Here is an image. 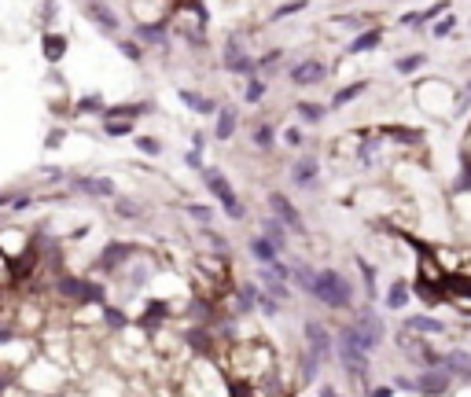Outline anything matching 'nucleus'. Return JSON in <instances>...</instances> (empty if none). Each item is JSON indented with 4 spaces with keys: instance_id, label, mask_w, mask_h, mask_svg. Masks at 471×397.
<instances>
[{
    "instance_id": "5fc2aeb1",
    "label": "nucleus",
    "mask_w": 471,
    "mask_h": 397,
    "mask_svg": "<svg viewBox=\"0 0 471 397\" xmlns=\"http://www.w3.org/2000/svg\"><path fill=\"white\" fill-rule=\"evenodd\" d=\"M317 394H324V397H335V394H339V386H331V383H324V386H317Z\"/></svg>"
},
{
    "instance_id": "37998d69",
    "label": "nucleus",
    "mask_w": 471,
    "mask_h": 397,
    "mask_svg": "<svg viewBox=\"0 0 471 397\" xmlns=\"http://www.w3.org/2000/svg\"><path fill=\"white\" fill-rule=\"evenodd\" d=\"M118 217H144V206L140 202H133V199H118Z\"/></svg>"
},
{
    "instance_id": "f3484780",
    "label": "nucleus",
    "mask_w": 471,
    "mask_h": 397,
    "mask_svg": "<svg viewBox=\"0 0 471 397\" xmlns=\"http://www.w3.org/2000/svg\"><path fill=\"white\" fill-rule=\"evenodd\" d=\"M177 100L185 103L191 114H218V100H210V96H202L196 89H177Z\"/></svg>"
},
{
    "instance_id": "6e6d98bb",
    "label": "nucleus",
    "mask_w": 471,
    "mask_h": 397,
    "mask_svg": "<svg viewBox=\"0 0 471 397\" xmlns=\"http://www.w3.org/2000/svg\"><path fill=\"white\" fill-rule=\"evenodd\" d=\"M12 386H15V379H12V375H0V394H8V390H12Z\"/></svg>"
},
{
    "instance_id": "603ef678",
    "label": "nucleus",
    "mask_w": 471,
    "mask_h": 397,
    "mask_svg": "<svg viewBox=\"0 0 471 397\" xmlns=\"http://www.w3.org/2000/svg\"><path fill=\"white\" fill-rule=\"evenodd\" d=\"M188 217H196V221H210V217H213V210H210V206H188Z\"/></svg>"
},
{
    "instance_id": "39448f33",
    "label": "nucleus",
    "mask_w": 471,
    "mask_h": 397,
    "mask_svg": "<svg viewBox=\"0 0 471 397\" xmlns=\"http://www.w3.org/2000/svg\"><path fill=\"white\" fill-rule=\"evenodd\" d=\"M269 213H276V217L287 224V232H291V235H309L302 213H298V206H295L287 195H280V191H269Z\"/></svg>"
},
{
    "instance_id": "20e7f679",
    "label": "nucleus",
    "mask_w": 471,
    "mask_h": 397,
    "mask_svg": "<svg viewBox=\"0 0 471 397\" xmlns=\"http://www.w3.org/2000/svg\"><path fill=\"white\" fill-rule=\"evenodd\" d=\"M221 67L229 70V74H240V78H251V74H258V59H251V52L243 48V37L232 34L229 41H224Z\"/></svg>"
},
{
    "instance_id": "f257e3e1",
    "label": "nucleus",
    "mask_w": 471,
    "mask_h": 397,
    "mask_svg": "<svg viewBox=\"0 0 471 397\" xmlns=\"http://www.w3.org/2000/svg\"><path fill=\"white\" fill-rule=\"evenodd\" d=\"M291 280L302 287L309 298H317L320 305L353 309V283L339 269H309V265H298V269H291Z\"/></svg>"
},
{
    "instance_id": "9b49d317",
    "label": "nucleus",
    "mask_w": 471,
    "mask_h": 397,
    "mask_svg": "<svg viewBox=\"0 0 471 397\" xmlns=\"http://www.w3.org/2000/svg\"><path fill=\"white\" fill-rule=\"evenodd\" d=\"M353 324H357V331H361V335H365L368 342H372V346H383V339H387V328H383V316L376 313V309H361V313H357V320H353Z\"/></svg>"
},
{
    "instance_id": "a878e982",
    "label": "nucleus",
    "mask_w": 471,
    "mask_h": 397,
    "mask_svg": "<svg viewBox=\"0 0 471 397\" xmlns=\"http://www.w3.org/2000/svg\"><path fill=\"white\" fill-rule=\"evenodd\" d=\"M368 92V81L361 78V81H350V85H342V89H335V96H331V107H346V103H353L357 100V96H365Z\"/></svg>"
},
{
    "instance_id": "13d9d810",
    "label": "nucleus",
    "mask_w": 471,
    "mask_h": 397,
    "mask_svg": "<svg viewBox=\"0 0 471 397\" xmlns=\"http://www.w3.org/2000/svg\"><path fill=\"white\" fill-rule=\"evenodd\" d=\"M0 202H8V199H0Z\"/></svg>"
},
{
    "instance_id": "ea45409f",
    "label": "nucleus",
    "mask_w": 471,
    "mask_h": 397,
    "mask_svg": "<svg viewBox=\"0 0 471 397\" xmlns=\"http://www.w3.org/2000/svg\"><path fill=\"white\" fill-rule=\"evenodd\" d=\"M133 147H136V151H140V155H147V158H158V155H163V144H158L155 140V136H136L133 133Z\"/></svg>"
},
{
    "instance_id": "0eeeda50",
    "label": "nucleus",
    "mask_w": 471,
    "mask_h": 397,
    "mask_svg": "<svg viewBox=\"0 0 471 397\" xmlns=\"http://www.w3.org/2000/svg\"><path fill=\"white\" fill-rule=\"evenodd\" d=\"M133 254H136L133 243L111 239V243L100 250V257H96V272H114V269H122L125 261H133Z\"/></svg>"
},
{
    "instance_id": "c756f323",
    "label": "nucleus",
    "mask_w": 471,
    "mask_h": 397,
    "mask_svg": "<svg viewBox=\"0 0 471 397\" xmlns=\"http://www.w3.org/2000/svg\"><path fill=\"white\" fill-rule=\"evenodd\" d=\"M409 298H412L409 283H405V280H394V283L387 287V298H383V305H387V309H405V305H409Z\"/></svg>"
},
{
    "instance_id": "1a4fd4ad",
    "label": "nucleus",
    "mask_w": 471,
    "mask_h": 397,
    "mask_svg": "<svg viewBox=\"0 0 471 397\" xmlns=\"http://www.w3.org/2000/svg\"><path fill=\"white\" fill-rule=\"evenodd\" d=\"M287 78H291L295 89H309V85H320V81L328 78V67H324L320 59L309 56V59H302V63H295V67L287 70Z\"/></svg>"
},
{
    "instance_id": "864d4df0",
    "label": "nucleus",
    "mask_w": 471,
    "mask_h": 397,
    "mask_svg": "<svg viewBox=\"0 0 471 397\" xmlns=\"http://www.w3.org/2000/svg\"><path fill=\"white\" fill-rule=\"evenodd\" d=\"M4 342H15V328H0V346Z\"/></svg>"
},
{
    "instance_id": "c85d7f7f",
    "label": "nucleus",
    "mask_w": 471,
    "mask_h": 397,
    "mask_svg": "<svg viewBox=\"0 0 471 397\" xmlns=\"http://www.w3.org/2000/svg\"><path fill=\"white\" fill-rule=\"evenodd\" d=\"M353 261H357V269H361V280H365V291H368V302H372V298H376L379 294V272H376V265H372L368 261V257H353Z\"/></svg>"
},
{
    "instance_id": "de8ad7c7",
    "label": "nucleus",
    "mask_w": 471,
    "mask_h": 397,
    "mask_svg": "<svg viewBox=\"0 0 471 397\" xmlns=\"http://www.w3.org/2000/svg\"><path fill=\"white\" fill-rule=\"evenodd\" d=\"M202 235H207V243L213 246V250H221L224 257H229V243H224V235H213V228H202Z\"/></svg>"
},
{
    "instance_id": "7c9ffc66",
    "label": "nucleus",
    "mask_w": 471,
    "mask_h": 397,
    "mask_svg": "<svg viewBox=\"0 0 471 397\" xmlns=\"http://www.w3.org/2000/svg\"><path fill=\"white\" fill-rule=\"evenodd\" d=\"M423 67H427V52H409V56L394 59V70L405 74V78H409V74H420Z\"/></svg>"
},
{
    "instance_id": "5701e85b",
    "label": "nucleus",
    "mask_w": 471,
    "mask_h": 397,
    "mask_svg": "<svg viewBox=\"0 0 471 397\" xmlns=\"http://www.w3.org/2000/svg\"><path fill=\"white\" fill-rule=\"evenodd\" d=\"M247 250H251V257H254V261H262V265H269V261H276V257H280V250H276V246H273L269 239H265L262 232H258V235H251Z\"/></svg>"
},
{
    "instance_id": "72a5a7b5",
    "label": "nucleus",
    "mask_w": 471,
    "mask_h": 397,
    "mask_svg": "<svg viewBox=\"0 0 471 397\" xmlns=\"http://www.w3.org/2000/svg\"><path fill=\"white\" fill-rule=\"evenodd\" d=\"M100 316H103V324L111 328V331H122V328H129V316H125L122 309H114L111 302H103V305H100Z\"/></svg>"
},
{
    "instance_id": "b1692460",
    "label": "nucleus",
    "mask_w": 471,
    "mask_h": 397,
    "mask_svg": "<svg viewBox=\"0 0 471 397\" xmlns=\"http://www.w3.org/2000/svg\"><path fill=\"white\" fill-rule=\"evenodd\" d=\"M295 114H298V122H302V125H320L328 118V107L313 103V100H302V103H295Z\"/></svg>"
},
{
    "instance_id": "4468645a",
    "label": "nucleus",
    "mask_w": 471,
    "mask_h": 397,
    "mask_svg": "<svg viewBox=\"0 0 471 397\" xmlns=\"http://www.w3.org/2000/svg\"><path fill=\"white\" fill-rule=\"evenodd\" d=\"M383 34H387L383 26H365V30H361V34L346 45V56H365V52L379 48V45H383Z\"/></svg>"
},
{
    "instance_id": "49530a36",
    "label": "nucleus",
    "mask_w": 471,
    "mask_h": 397,
    "mask_svg": "<svg viewBox=\"0 0 471 397\" xmlns=\"http://www.w3.org/2000/svg\"><path fill=\"white\" fill-rule=\"evenodd\" d=\"M8 206H12V210H30V206H34V195H26V191L8 195Z\"/></svg>"
},
{
    "instance_id": "f03ea898",
    "label": "nucleus",
    "mask_w": 471,
    "mask_h": 397,
    "mask_svg": "<svg viewBox=\"0 0 471 397\" xmlns=\"http://www.w3.org/2000/svg\"><path fill=\"white\" fill-rule=\"evenodd\" d=\"M199 173H202V184L210 188V195L221 202V210L229 213L232 221H243V217H247V206H243V202H240V195H236V188H232V180L224 177L221 169H213V166H202Z\"/></svg>"
},
{
    "instance_id": "9d476101",
    "label": "nucleus",
    "mask_w": 471,
    "mask_h": 397,
    "mask_svg": "<svg viewBox=\"0 0 471 397\" xmlns=\"http://www.w3.org/2000/svg\"><path fill=\"white\" fill-rule=\"evenodd\" d=\"M85 19L100 30V34H118V15H114V8H107L103 0H85Z\"/></svg>"
},
{
    "instance_id": "ddd939ff",
    "label": "nucleus",
    "mask_w": 471,
    "mask_h": 397,
    "mask_svg": "<svg viewBox=\"0 0 471 397\" xmlns=\"http://www.w3.org/2000/svg\"><path fill=\"white\" fill-rule=\"evenodd\" d=\"M151 111H155L151 100H129V103H111V107H103L100 118H129V122H136V118H144V114H151Z\"/></svg>"
},
{
    "instance_id": "8fccbe9b",
    "label": "nucleus",
    "mask_w": 471,
    "mask_h": 397,
    "mask_svg": "<svg viewBox=\"0 0 471 397\" xmlns=\"http://www.w3.org/2000/svg\"><path fill=\"white\" fill-rule=\"evenodd\" d=\"M394 390H401V394H416V383L412 379H405V375H394Z\"/></svg>"
},
{
    "instance_id": "a211bd4d",
    "label": "nucleus",
    "mask_w": 471,
    "mask_h": 397,
    "mask_svg": "<svg viewBox=\"0 0 471 397\" xmlns=\"http://www.w3.org/2000/svg\"><path fill=\"white\" fill-rule=\"evenodd\" d=\"M236 122H240L236 107H221V111H218V122H213V140H218V144H229L232 136H236Z\"/></svg>"
},
{
    "instance_id": "6ab92c4d",
    "label": "nucleus",
    "mask_w": 471,
    "mask_h": 397,
    "mask_svg": "<svg viewBox=\"0 0 471 397\" xmlns=\"http://www.w3.org/2000/svg\"><path fill=\"white\" fill-rule=\"evenodd\" d=\"M85 287H89V280H81V276H59L56 280V291L74 305H85Z\"/></svg>"
},
{
    "instance_id": "79ce46f5",
    "label": "nucleus",
    "mask_w": 471,
    "mask_h": 397,
    "mask_svg": "<svg viewBox=\"0 0 471 397\" xmlns=\"http://www.w3.org/2000/svg\"><path fill=\"white\" fill-rule=\"evenodd\" d=\"M302 8H309V0H291V4H280L273 12V23H280V19H287V15H298Z\"/></svg>"
},
{
    "instance_id": "f8f14e48",
    "label": "nucleus",
    "mask_w": 471,
    "mask_h": 397,
    "mask_svg": "<svg viewBox=\"0 0 471 397\" xmlns=\"http://www.w3.org/2000/svg\"><path fill=\"white\" fill-rule=\"evenodd\" d=\"M67 48H70V37L67 34H59V30H45L41 34V56H45V63H63V56H67Z\"/></svg>"
},
{
    "instance_id": "4be33fe9",
    "label": "nucleus",
    "mask_w": 471,
    "mask_h": 397,
    "mask_svg": "<svg viewBox=\"0 0 471 397\" xmlns=\"http://www.w3.org/2000/svg\"><path fill=\"white\" fill-rule=\"evenodd\" d=\"M262 235L276 246V250H284V246H287V224L276 217V213H269V217L262 221Z\"/></svg>"
},
{
    "instance_id": "cd10ccee",
    "label": "nucleus",
    "mask_w": 471,
    "mask_h": 397,
    "mask_svg": "<svg viewBox=\"0 0 471 397\" xmlns=\"http://www.w3.org/2000/svg\"><path fill=\"white\" fill-rule=\"evenodd\" d=\"M166 316H169V305L163 302V298H151V302H147V309L140 313V320H136V324H144V328H158Z\"/></svg>"
},
{
    "instance_id": "bb28decb",
    "label": "nucleus",
    "mask_w": 471,
    "mask_h": 397,
    "mask_svg": "<svg viewBox=\"0 0 471 397\" xmlns=\"http://www.w3.org/2000/svg\"><path fill=\"white\" fill-rule=\"evenodd\" d=\"M251 144L258 147V151H273V147H276V125L273 122H258L251 129Z\"/></svg>"
},
{
    "instance_id": "f704fd0d",
    "label": "nucleus",
    "mask_w": 471,
    "mask_h": 397,
    "mask_svg": "<svg viewBox=\"0 0 471 397\" xmlns=\"http://www.w3.org/2000/svg\"><path fill=\"white\" fill-rule=\"evenodd\" d=\"M265 92H269V85H265V78H258V74H251L247 78V89H243V100H247L251 107L265 100Z\"/></svg>"
},
{
    "instance_id": "4c0bfd02",
    "label": "nucleus",
    "mask_w": 471,
    "mask_h": 397,
    "mask_svg": "<svg viewBox=\"0 0 471 397\" xmlns=\"http://www.w3.org/2000/svg\"><path fill=\"white\" fill-rule=\"evenodd\" d=\"M103 107H107L103 96H100V92H89V96H81V100L74 103V114H100Z\"/></svg>"
},
{
    "instance_id": "e433bc0d",
    "label": "nucleus",
    "mask_w": 471,
    "mask_h": 397,
    "mask_svg": "<svg viewBox=\"0 0 471 397\" xmlns=\"http://www.w3.org/2000/svg\"><path fill=\"white\" fill-rule=\"evenodd\" d=\"M280 298H273L269 291H262V287H258V294H254V309H262V313L265 316H280Z\"/></svg>"
},
{
    "instance_id": "a18cd8bd",
    "label": "nucleus",
    "mask_w": 471,
    "mask_h": 397,
    "mask_svg": "<svg viewBox=\"0 0 471 397\" xmlns=\"http://www.w3.org/2000/svg\"><path fill=\"white\" fill-rule=\"evenodd\" d=\"M284 140H287V147H302L306 144V133L298 125H291V129H284Z\"/></svg>"
},
{
    "instance_id": "4d7b16f0",
    "label": "nucleus",
    "mask_w": 471,
    "mask_h": 397,
    "mask_svg": "<svg viewBox=\"0 0 471 397\" xmlns=\"http://www.w3.org/2000/svg\"><path fill=\"white\" fill-rule=\"evenodd\" d=\"M464 100L471 103V81H468V89H464Z\"/></svg>"
},
{
    "instance_id": "09e8293b",
    "label": "nucleus",
    "mask_w": 471,
    "mask_h": 397,
    "mask_svg": "<svg viewBox=\"0 0 471 397\" xmlns=\"http://www.w3.org/2000/svg\"><path fill=\"white\" fill-rule=\"evenodd\" d=\"M63 140H67V129L56 125V129H52V133L45 136V147H63Z\"/></svg>"
},
{
    "instance_id": "423d86ee",
    "label": "nucleus",
    "mask_w": 471,
    "mask_h": 397,
    "mask_svg": "<svg viewBox=\"0 0 471 397\" xmlns=\"http://www.w3.org/2000/svg\"><path fill=\"white\" fill-rule=\"evenodd\" d=\"M416 394H431V397H438V394H449L453 390V375H449V368L446 364H435V368H423L420 375H416Z\"/></svg>"
},
{
    "instance_id": "a19ab883",
    "label": "nucleus",
    "mask_w": 471,
    "mask_h": 397,
    "mask_svg": "<svg viewBox=\"0 0 471 397\" xmlns=\"http://www.w3.org/2000/svg\"><path fill=\"white\" fill-rule=\"evenodd\" d=\"M118 52H122L129 63H136V67L144 63V45H140V41H118Z\"/></svg>"
},
{
    "instance_id": "aec40b11",
    "label": "nucleus",
    "mask_w": 471,
    "mask_h": 397,
    "mask_svg": "<svg viewBox=\"0 0 471 397\" xmlns=\"http://www.w3.org/2000/svg\"><path fill=\"white\" fill-rule=\"evenodd\" d=\"M405 328H412L416 335H446V320H438V316H427V313L405 316Z\"/></svg>"
},
{
    "instance_id": "c9c22d12",
    "label": "nucleus",
    "mask_w": 471,
    "mask_h": 397,
    "mask_svg": "<svg viewBox=\"0 0 471 397\" xmlns=\"http://www.w3.org/2000/svg\"><path fill=\"white\" fill-rule=\"evenodd\" d=\"M320 368H324V364H320L317 357H313V353H302V368H298V379H302L306 386H313L317 383V375H320Z\"/></svg>"
},
{
    "instance_id": "3c124183",
    "label": "nucleus",
    "mask_w": 471,
    "mask_h": 397,
    "mask_svg": "<svg viewBox=\"0 0 471 397\" xmlns=\"http://www.w3.org/2000/svg\"><path fill=\"white\" fill-rule=\"evenodd\" d=\"M185 162H188L191 169H202V166H207V162H202V151H199V147H191V151L185 155Z\"/></svg>"
},
{
    "instance_id": "393cba45",
    "label": "nucleus",
    "mask_w": 471,
    "mask_h": 397,
    "mask_svg": "<svg viewBox=\"0 0 471 397\" xmlns=\"http://www.w3.org/2000/svg\"><path fill=\"white\" fill-rule=\"evenodd\" d=\"M258 280H262V287H265V291H269L273 298H280V302H287V298H291V287H287V280H284V276H276V272L269 269V265H265V269H262V276H258Z\"/></svg>"
},
{
    "instance_id": "7ed1b4c3",
    "label": "nucleus",
    "mask_w": 471,
    "mask_h": 397,
    "mask_svg": "<svg viewBox=\"0 0 471 397\" xmlns=\"http://www.w3.org/2000/svg\"><path fill=\"white\" fill-rule=\"evenodd\" d=\"M302 339H306V350L313 353L320 364H328L331 357H335V331L324 328L320 320H306V324H302Z\"/></svg>"
},
{
    "instance_id": "c03bdc74",
    "label": "nucleus",
    "mask_w": 471,
    "mask_h": 397,
    "mask_svg": "<svg viewBox=\"0 0 471 397\" xmlns=\"http://www.w3.org/2000/svg\"><path fill=\"white\" fill-rule=\"evenodd\" d=\"M280 59H284V52H280V48L265 52V56L258 59V70H276V67H280Z\"/></svg>"
},
{
    "instance_id": "6e6552de",
    "label": "nucleus",
    "mask_w": 471,
    "mask_h": 397,
    "mask_svg": "<svg viewBox=\"0 0 471 397\" xmlns=\"http://www.w3.org/2000/svg\"><path fill=\"white\" fill-rule=\"evenodd\" d=\"M67 188L78 195H92V199H111L114 195V180L111 177H85V173H70Z\"/></svg>"
},
{
    "instance_id": "473e14b6",
    "label": "nucleus",
    "mask_w": 471,
    "mask_h": 397,
    "mask_svg": "<svg viewBox=\"0 0 471 397\" xmlns=\"http://www.w3.org/2000/svg\"><path fill=\"white\" fill-rule=\"evenodd\" d=\"M100 122H103L107 136H133L136 133V122H129V118H100Z\"/></svg>"
},
{
    "instance_id": "2f4dec72",
    "label": "nucleus",
    "mask_w": 471,
    "mask_h": 397,
    "mask_svg": "<svg viewBox=\"0 0 471 397\" xmlns=\"http://www.w3.org/2000/svg\"><path fill=\"white\" fill-rule=\"evenodd\" d=\"M379 133L390 136V140H401V144H420L423 140V129H405V125H383Z\"/></svg>"
},
{
    "instance_id": "2eb2a0df",
    "label": "nucleus",
    "mask_w": 471,
    "mask_h": 397,
    "mask_svg": "<svg viewBox=\"0 0 471 397\" xmlns=\"http://www.w3.org/2000/svg\"><path fill=\"white\" fill-rule=\"evenodd\" d=\"M317 177H320V158H317V155H302V158L291 166V180H295L298 188L317 184Z\"/></svg>"
},
{
    "instance_id": "58836bf2",
    "label": "nucleus",
    "mask_w": 471,
    "mask_h": 397,
    "mask_svg": "<svg viewBox=\"0 0 471 397\" xmlns=\"http://www.w3.org/2000/svg\"><path fill=\"white\" fill-rule=\"evenodd\" d=\"M453 30H457V15H453V12H442V15L435 19V26H431V37L446 41L449 34H453Z\"/></svg>"
},
{
    "instance_id": "dca6fc26",
    "label": "nucleus",
    "mask_w": 471,
    "mask_h": 397,
    "mask_svg": "<svg viewBox=\"0 0 471 397\" xmlns=\"http://www.w3.org/2000/svg\"><path fill=\"white\" fill-rule=\"evenodd\" d=\"M133 37L140 41V45L166 48L169 45V26L166 23H140V26H133Z\"/></svg>"
},
{
    "instance_id": "412c9836",
    "label": "nucleus",
    "mask_w": 471,
    "mask_h": 397,
    "mask_svg": "<svg viewBox=\"0 0 471 397\" xmlns=\"http://www.w3.org/2000/svg\"><path fill=\"white\" fill-rule=\"evenodd\" d=\"M442 364L449 368V375H457V379H468V383H471V353L449 350L446 357H442Z\"/></svg>"
}]
</instances>
